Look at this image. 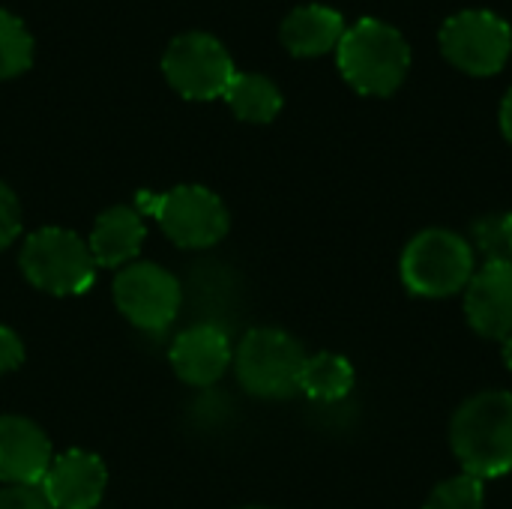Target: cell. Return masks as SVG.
<instances>
[{"instance_id": "6da1fadb", "label": "cell", "mask_w": 512, "mask_h": 509, "mask_svg": "<svg viewBox=\"0 0 512 509\" xmlns=\"http://www.w3.org/2000/svg\"><path fill=\"white\" fill-rule=\"evenodd\" d=\"M450 444L465 474L495 480L512 471V393L486 390L468 399L450 426Z\"/></svg>"}, {"instance_id": "7a4b0ae2", "label": "cell", "mask_w": 512, "mask_h": 509, "mask_svg": "<svg viewBox=\"0 0 512 509\" xmlns=\"http://www.w3.org/2000/svg\"><path fill=\"white\" fill-rule=\"evenodd\" d=\"M342 78L363 96H390L402 87L411 69L405 36L378 18H360L339 42Z\"/></svg>"}, {"instance_id": "3957f363", "label": "cell", "mask_w": 512, "mask_h": 509, "mask_svg": "<svg viewBox=\"0 0 512 509\" xmlns=\"http://www.w3.org/2000/svg\"><path fill=\"white\" fill-rule=\"evenodd\" d=\"M306 366L303 345L276 327L249 330L234 354L237 381L258 399H291L300 393V375Z\"/></svg>"}, {"instance_id": "277c9868", "label": "cell", "mask_w": 512, "mask_h": 509, "mask_svg": "<svg viewBox=\"0 0 512 509\" xmlns=\"http://www.w3.org/2000/svg\"><path fill=\"white\" fill-rule=\"evenodd\" d=\"M474 273L471 243L444 228L417 234L402 255V282L417 297H453L468 288Z\"/></svg>"}, {"instance_id": "5b68a950", "label": "cell", "mask_w": 512, "mask_h": 509, "mask_svg": "<svg viewBox=\"0 0 512 509\" xmlns=\"http://www.w3.org/2000/svg\"><path fill=\"white\" fill-rule=\"evenodd\" d=\"M21 270L27 282L45 294H84L96 279L90 246L66 228H39L21 249Z\"/></svg>"}, {"instance_id": "8992f818", "label": "cell", "mask_w": 512, "mask_h": 509, "mask_svg": "<svg viewBox=\"0 0 512 509\" xmlns=\"http://www.w3.org/2000/svg\"><path fill=\"white\" fill-rule=\"evenodd\" d=\"M138 207L153 213L159 228L183 249L216 246L228 234V210L222 198L204 186H177L165 195H138Z\"/></svg>"}, {"instance_id": "52a82bcc", "label": "cell", "mask_w": 512, "mask_h": 509, "mask_svg": "<svg viewBox=\"0 0 512 509\" xmlns=\"http://www.w3.org/2000/svg\"><path fill=\"white\" fill-rule=\"evenodd\" d=\"M441 51L456 69L468 75L477 78L495 75L510 60V24L486 9L459 12L441 27Z\"/></svg>"}, {"instance_id": "ba28073f", "label": "cell", "mask_w": 512, "mask_h": 509, "mask_svg": "<svg viewBox=\"0 0 512 509\" xmlns=\"http://www.w3.org/2000/svg\"><path fill=\"white\" fill-rule=\"evenodd\" d=\"M162 72L180 96L195 102L225 96L231 78L237 75L231 54L210 33L177 36L162 57Z\"/></svg>"}, {"instance_id": "9c48e42d", "label": "cell", "mask_w": 512, "mask_h": 509, "mask_svg": "<svg viewBox=\"0 0 512 509\" xmlns=\"http://www.w3.org/2000/svg\"><path fill=\"white\" fill-rule=\"evenodd\" d=\"M111 294H114V306L120 309V315H126L129 324L147 333L165 330L177 318L180 303H183L180 282L153 261L126 264L117 273Z\"/></svg>"}, {"instance_id": "30bf717a", "label": "cell", "mask_w": 512, "mask_h": 509, "mask_svg": "<svg viewBox=\"0 0 512 509\" xmlns=\"http://www.w3.org/2000/svg\"><path fill=\"white\" fill-rule=\"evenodd\" d=\"M108 486V471L96 453L69 450L57 456L39 489L54 509H96Z\"/></svg>"}, {"instance_id": "8fae6325", "label": "cell", "mask_w": 512, "mask_h": 509, "mask_svg": "<svg viewBox=\"0 0 512 509\" xmlns=\"http://www.w3.org/2000/svg\"><path fill=\"white\" fill-rule=\"evenodd\" d=\"M51 444L45 432L27 420L0 417V480L9 486H39L51 468Z\"/></svg>"}, {"instance_id": "7c38bea8", "label": "cell", "mask_w": 512, "mask_h": 509, "mask_svg": "<svg viewBox=\"0 0 512 509\" xmlns=\"http://www.w3.org/2000/svg\"><path fill=\"white\" fill-rule=\"evenodd\" d=\"M234 363L231 342L216 324H195L183 330L171 345V366L177 378L189 387L216 384Z\"/></svg>"}, {"instance_id": "4fadbf2b", "label": "cell", "mask_w": 512, "mask_h": 509, "mask_svg": "<svg viewBox=\"0 0 512 509\" xmlns=\"http://www.w3.org/2000/svg\"><path fill=\"white\" fill-rule=\"evenodd\" d=\"M468 324L486 339L512 336V264H486L465 291Z\"/></svg>"}, {"instance_id": "5bb4252c", "label": "cell", "mask_w": 512, "mask_h": 509, "mask_svg": "<svg viewBox=\"0 0 512 509\" xmlns=\"http://www.w3.org/2000/svg\"><path fill=\"white\" fill-rule=\"evenodd\" d=\"M147 237L141 210L135 207H111L105 210L90 231V255L99 267H126L135 261Z\"/></svg>"}, {"instance_id": "9a60e30c", "label": "cell", "mask_w": 512, "mask_h": 509, "mask_svg": "<svg viewBox=\"0 0 512 509\" xmlns=\"http://www.w3.org/2000/svg\"><path fill=\"white\" fill-rule=\"evenodd\" d=\"M342 36H345L342 12L330 6H318V3L294 9L282 24V45L294 57H321L339 48Z\"/></svg>"}, {"instance_id": "2e32d148", "label": "cell", "mask_w": 512, "mask_h": 509, "mask_svg": "<svg viewBox=\"0 0 512 509\" xmlns=\"http://www.w3.org/2000/svg\"><path fill=\"white\" fill-rule=\"evenodd\" d=\"M225 102L246 123H270L282 111L279 87L255 72H237L225 90Z\"/></svg>"}, {"instance_id": "e0dca14e", "label": "cell", "mask_w": 512, "mask_h": 509, "mask_svg": "<svg viewBox=\"0 0 512 509\" xmlns=\"http://www.w3.org/2000/svg\"><path fill=\"white\" fill-rule=\"evenodd\" d=\"M354 390V366L339 354H315L306 357L300 375V393L315 402H342Z\"/></svg>"}, {"instance_id": "ac0fdd59", "label": "cell", "mask_w": 512, "mask_h": 509, "mask_svg": "<svg viewBox=\"0 0 512 509\" xmlns=\"http://www.w3.org/2000/svg\"><path fill=\"white\" fill-rule=\"evenodd\" d=\"M33 63V39L27 27L0 9V81L27 72Z\"/></svg>"}, {"instance_id": "d6986e66", "label": "cell", "mask_w": 512, "mask_h": 509, "mask_svg": "<svg viewBox=\"0 0 512 509\" xmlns=\"http://www.w3.org/2000/svg\"><path fill=\"white\" fill-rule=\"evenodd\" d=\"M474 243L486 264H512V210L483 216L474 225Z\"/></svg>"}, {"instance_id": "ffe728a7", "label": "cell", "mask_w": 512, "mask_h": 509, "mask_svg": "<svg viewBox=\"0 0 512 509\" xmlns=\"http://www.w3.org/2000/svg\"><path fill=\"white\" fill-rule=\"evenodd\" d=\"M483 498H486L483 480L471 477V474H459V477L441 483L429 495L423 509H483Z\"/></svg>"}, {"instance_id": "44dd1931", "label": "cell", "mask_w": 512, "mask_h": 509, "mask_svg": "<svg viewBox=\"0 0 512 509\" xmlns=\"http://www.w3.org/2000/svg\"><path fill=\"white\" fill-rule=\"evenodd\" d=\"M21 231V204L15 198V192L0 183V249H6Z\"/></svg>"}, {"instance_id": "7402d4cb", "label": "cell", "mask_w": 512, "mask_h": 509, "mask_svg": "<svg viewBox=\"0 0 512 509\" xmlns=\"http://www.w3.org/2000/svg\"><path fill=\"white\" fill-rule=\"evenodd\" d=\"M0 509H54L39 486H0Z\"/></svg>"}, {"instance_id": "603a6c76", "label": "cell", "mask_w": 512, "mask_h": 509, "mask_svg": "<svg viewBox=\"0 0 512 509\" xmlns=\"http://www.w3.org/2000/svg\"><path fill=\"white\" fill-rule=\"evenodd\" d=\"M24 363V345L15 330L0 324V375L15 372Z\"/></svg>"}, {"instance_id": "cb8c5ba5", "label": "cell", "mask_w": 512, "mask_h": 509, "mask_svg": "<svg viewBox=\"0 0 512 509\" xmlns=\"http://www.w3.org/2000/svg\"><path fill=\"white\" fill-rule=\"evenodd\" d=\"M501 129H504V138L512 144V90L501 102Z\"/></svg>"}, {"instance_id": "d4e9b609", "label": "cell", "mask_w": 512, "mask_h": 509, "mask_svg": "<svg viewBox=\"0 0 512 509\" xmlns=\"http://www.w3.org/2000/svg\"><path fill=\"white\" fill-rule=\"evenodd\" d=\"M246 509H267V507H246Z\"/></svg>"}]
</instances>
